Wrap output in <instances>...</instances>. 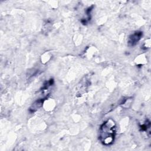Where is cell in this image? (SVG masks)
I'll return each instance as SVG.
<instances>
[{"mask_svg":"<svg viewBox=\"0 0 151 151\" xmlns=\"http://www.w3.org/2000/svg\"><path fill=\"white\" fill-rule=\"evenodd\" d=\"M44 100L42 99H39L37 101H35L30 107L29 111L30 113H34L35 111H37L39 108H40L43 104Z\"/></svg>","mask_w":151,"mask_h":151,"instance_id":"3","label":"cell"},{"mask_svg":"<svg viewBox=\"0 0 151 151\" xmlns=\"http://www.w3.org/2000/svg\"><path fill=\"white\" fill-rule=\"evenodd\" d=\"M150 122L149 121H146V122H145V123L142 124L140 126V129L142 131L147 132L148 130H149V129H150Z\"/></svg>","mask_w":151,"mask_h":151,"instance_id":"4","label":"cell"},{"mask_svg":"<svg viewBox=\"0 0 151 151\" xmlns=\"http://www.w3.org/2000/svg\"><path fill=\"white\" fill-rule=\"evenodd\" d=\"M142 37V32L140 31H137L134 34H132L128 40V44L130 46H133L136 45L137 42L140 40L141 37Z\"/></svg>","mask_w":151,"mask_h":151,"instance_id":"2","label":"cell"},{"mask_svg":"<svg viewBox=\"0 0 151 151\" xmlns=\"http://www.w3.org/2000/svg\"><path fill=\"white\" fill-rule=\"evenodd\" d=\"M116 132V125L115 122L110 119L104 122L99 130V139L106 146L113 143Z\"/></svg>","mask_w":151,"mask_h":151,"instance_id":"1","label":"cell"}]
</instances>
